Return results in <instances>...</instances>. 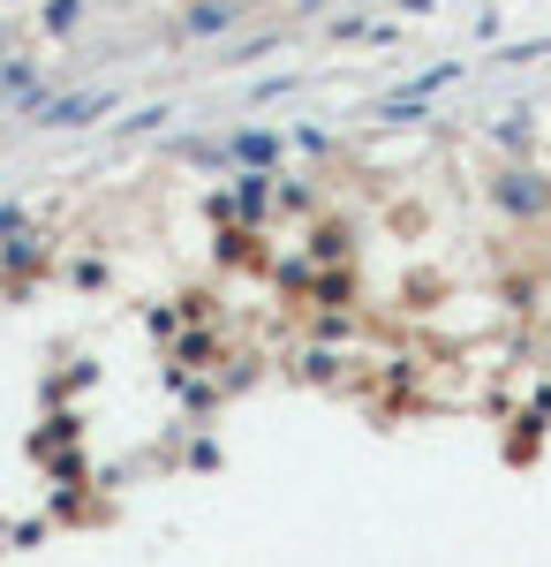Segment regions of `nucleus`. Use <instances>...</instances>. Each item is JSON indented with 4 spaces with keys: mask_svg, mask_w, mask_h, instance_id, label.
I'll use <instances>...</instances> for the list:
<instances>
[{
    "mask_svg": "<svg viewBox=\"0 0 551 567\" xmlns=\"http://www.w3.org/2000/svg\"><path fill=\"white\" fill-rule=\"evenodd\" d=\"M0 8H8V0H0Z\"/></svg>",
    "mask_w": 551,
    "mask_h": 567,
    "instance_id": "6ab92c4d",
    "label": "nucleus"
},
{
    "mask_svg": "<svg viewBox=\"0 0 551 567\" xmlns=\"http://www.w3.org/2000/svg\"><path fill=\"white\" fill-rule=\"evenodd\" d=\"M272 280H280L288 296H310V280H318V265H310V258H280V265H272Z\"/></svg>",
    "mask_w": 551,
    "mask_h": 567,
    "instance_id": "f8f14e48",
    "label": "nucleus"
},
{
    "mask_svg": "<svg viewBox=\"0 0 551 567\" xmlns=\"http://www.w3.org/2000/svg\"><path fill=\"white\" fill-rule=\"evenodd\" d=\"M302 379H318V386H325V379H340V355L333 349H310V355H302Z\"/></svg>",
    "mask_w": 551,
    "mask_h": 567,
    "instance_id": "4468645a",
    "label": "nucleus"
},
{
    "mask_svg": "<svg viewBox=\"0 0 551 567\" xmlns=\"http://www.w3.org/2000/svg\"><path fill=\"white\" fill-rule=\"evenodd\" d=\"M31 76H39L31 61H0V91H31Z\"/></svg>",
    "mask_w": 551,
    "mask_h": 567,
    "instance_id": "2eb2a0df",
    "label": "nucleus"
},
{
    "mask_svg": "<svg viewBox=\"0 0 551 567\" xmlns=\"http://www.w3.org/2000/svg\"><path fill=\"white\" fill-rule=\"evenodd\" d=\"M0 45H8V23H0Z\"/></svg>",
    "mask_w": 551,
    "mask_h": 567,
    "instance_id": "a211bd4d",
    "label": "nucleus"
},
{
    "mask_svg": "<svg viewBox=\"0 0 551 567\" xmlns=\"http://www.w3.org/2000/svg\"><path fill=\"white\" fill-rule=\"evenodd\" d=\"M310 303L318 310H347L355 303V265H325V272L310 280Z\"/></svg>",
    "mask_w": 551,
    "mask_h": 567,
    "instance_id": "6e6552de",
    "label": "nucleus"
},
{
    "mask_svg": "<svg viewBox=\"0 0 551 567\" xmlns=\"http://www.w3.org/2000/svg\"><path fill=\"white\" fill-rule=\"evenodd\" d=\"M544 363H551V333H544Z\"/></svg>",
    "mask_w": 551,
    "mask_h": 567,
    "instance_id": "f3484780",
    "label": "nucleus"
},
{
    "mask_svg": "<svg viewBox=\"0 0 551 567\" xmlns=\"http://www.w3.org/2000/svg\"><path fill=\"white\" fill-rule=\"evenodd\" d=\"M347 333H355V318H347V310H325V318H318V341H347Z\"/></svg>",
    "mask_w": 551,
    "mask_h": 567,
    "instance_id": "dca6fc26",
    "label": "nucleus"
},
{
    "mask_svg": "<svg viewBox=\"0 0 551 567\" xmlns=\"http://www.w3.org/2000/svg\"><path fill=\"white\" fill-rule=\"evenodd\" d=\"M499 144H507L513 159H529V152H537V114H529V106H513L507 122H499Z\"/></svg>",
    "mask_w": 551,
    "mask_h": 567,
    "instance_id": "1a4fd4ad",
    "label": "nucleus"
},
{
    "mask_svg": "<svg viewBox=\"0 0 551 567\" xmlns=\"http://www.w3.org/2000/svg\"><path fill=\"white\" fill-rule=\"evenodd\" d=\"M272 205H280V213H310V205H318V189L295 182V175H272Z\"/></svg>",
    "mask_w": 551,
    "mask_h": 567,
    "instance_id": "9b49d317",
    "label": "nucleus"
},
{
    "mask_svg": "<svg viewBox=\"0 0 551 567\" xmlns=\"http://www.w3.org/2000/svg\"><path fill=\"white\" fill-rule=\"evenodd\" d=\"M53 265V243L31 235V227H15V235H0V280H8V296H23V280Z\"/></svg>",
    "mask_w": 551,
    "mask_h": 567,
    "instance_id": "f03ea898",
    "label": "nucleus"
},
{
    "mask_svg": "<svg viewBox=\"0 0 551 567\" xmlns=\"http://www.w3.org/2000/svg\"><path fill=\"white\" fill-rule=\"evenodd\" d=\"M272 175H280V167H272ZM272 175L235 167V189H227V219H235V227H264V219H272Z\"/></svg>",
    "mask_w": 551,
    "mask_h": 567,
    "instance_id": "20e7f679",
    "label": "nucleus"
},
{
    "mask_svg": "<svg viewBox=\"0 0 551 567\" xmlns=\"http://www.w3.org/2000/svg\"><path fill=\"white\" fill-rule=\"evenodd\" d=\"M484 205L499 219H513V227H544L551 219V175L537 159H507L499 175L484 182Z\"/></svg>",
    "mask_w": 551,
    "mask_h": 567,
    "instance_id": "f257e3e1",
    "label": "nucleus"
},
{
    "mask_svg": "<svg viewBox=\"0 0 551 567\" xmlns=\"http://www.w3.org/2000/svg\"><path fill=\"white\" fill-rule=\"evenodd\" d=\"M106 106H114V91H106V84H91V91H45V99H39L45 130H84L91 114H106Z\"/></svg>",
    "mask_w": 551,
    "mask_h": 567,
    "instance_id": "7ed1b4c3",
    "label": "nucleus"
},
{
    "mask_svg": "<svg viewBox=\"0 0 551 567\" xmlns=\"http://www.w3.org/2000/svg\"><path fill=\"white\" fill-rule=\"evenodd\" d=\"M302 258H310V265H355V227H347V219H318Z\"/></svg>",
    "mask_w": 551,
    "mask_h": 567,
    "instance_id": "423d86ee",
    "label": "nucleus"
},
{
    "mask_svg": "<svg viewBox=\"0 0 551 567\" xmlns=\"http://www.w3.org/2000/svg\"><path fill=\"white\" fill-rule=\"evenodd\" d=\"M280 152H288V136H280V130H235V136H227V167H257V175H272Z\"/></svg>",
    "mask_w": 551,
    "mask_h": 567,
    "instance_id": "39448f33",
    "label": "nucleus"
},
{
    "mask_svg": "<svg viewBox=\"0 0 551 567\" xmlns=\"http://www.w3.org/2000/svg\"><path fill=\"white\" fill-rule=\"evenodd\" d=\"M205 355H212V333H174V371H189Z\"/></svg>",
    "mask_w": 551,
    "mask_h": 567,
    "instance_id": "ddd939ff",
    "label": "nucleus"
},
{
    "mask_svg": "<svg viewBox=\"0 0 551 567\" xmlns=\"http://www.w3.org/2000/svg\"><path fill=\"white\" fill-rule=\"evenodd\" d=\"M39 23L53 39H76L84 31V0H39Z\"/></svg>",
    "mask_w": 551,
    "mask_h": 567,
    "instance_id": "9d476101",
    "label": "nucleus"
},
{
    "mask_svg": "<svg viewBox=\"0 0 551 567\" xmlns=\"http://www.w3.org/2000/svg\"><path fill=\"white\" fill-rule=\"evenodd\" d=\"M212 258H219V265H264V272H272V258L257 250V227H235V219L212 235Z\"/></svg>",
    "mask_w": 551,
    "mask_h": 567,
    "instance_id": "0eeeda50",
    "label": "nucleus"
}]
</instances>
